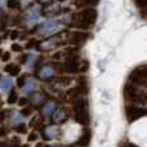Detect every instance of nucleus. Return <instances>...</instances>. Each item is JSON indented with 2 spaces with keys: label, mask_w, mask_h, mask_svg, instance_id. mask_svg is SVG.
<instances>
[{
  "label": "nucleus",
  "mask_w": 147,
  "mask_h": 147,
  "mask_svg": "<svg viewBox=\"0 0 147 147\" xmlns=\"http://www.w3.org/2000/svg\"><path fill=\"white\" fill-rule=\"evenodd\" d=\"M67 119H69V114H67V111L63 107H57V110L54 111V114L52 115V117H51L52 123L56 125L63 124V123L67 121Z\"/></svg>",
  "instance_id": "nucleus-14"
},
{
  "label": "nucleus",
  "mask_w": 147,
  "mask_h": 147,
  "mask_svg": "<svg viewBox=\"0 0 147 147\" xmlns=\"http://www.w3.org/2000/svg\"><path fill=\"white\" fill-rule=\"evenodd\" d=\"M90 140H92V132H90V129L85 128V129L81 132V134H80V137H79L76 145L86 147V146H89V143H90Z\"/></svg>",
  "instance_id": "nucleus-19"
},
{
  "label": "nucleus",
  "mask_w": 147,
  "mask_h": 147,
  "mask_svg": "<svg viewBox=\"0 0 147 147\" xmlns=\"http://www.w3.org/2000/svg\"><path fill=\"white\" fill-rule=\"evenodd\" d=\"M7 4H8L9 9H20L21 0H7Z\"/></svg>",
  "instance_id": "nucleus-28"
},
{
  "label": "nucleus",
  "mask_w": 147,
  "mask_h": 147,
  "mask_svg": "<svg viewBox=\"0 0 147 147\" xmlns=\"http://www.w3.org/2000/svg\"><path fill=\"white\" fill-rule=\"evenodd\" d=\"M41 16H44L43 9H40V8H38V7H31L30 9H27V14H26L25 18L28 22H38L41 18Z\"/></svg>",
  "instance_id": "nucleus-15"
},
{
  "label": "nucleus",
  "mask_w": 147,
  "mask_h": 147,
  "mask_svg": "<svg viewBox=\"0 0 147 147\" xmlns=\"http://www.w3.org/2000/svg\"><path fill=\"white\" fill-rule=\"evenodd\" d=\"M51 58L56 62H66V61H72V59H79L80 58V48L69 45L63 49L54 52Z\"/></svg>",
  "instance_id": "nucleus-7"
},
{
  "label": "nucleus",
  "mask_w": 147,
  "mask_h": 147,
  "mask_svg": "<svg viewBox=\"0 0 147 147\" xmlns=\"http://www.w3.org/2000/svg\"><path fill=\"white\" fill-rule=\"evenodd\" d=\"M98 18V12L96 8H83L78 12L72 13L69 16V23L70 27H75L78 30H89L92 28L97 22Z\"/></svg>",
  "instance_id": "nucleus-1"
},
{
  "label": "nucleus",
  "mask_w": 147,
  "mask_h": 147,
  "mask_svg": "<svg viewBox=\"0 0 147 147\" xmlns=\"http://www.w3.org/2000/svg\"><path fill=\"white\" fill-rule=\"evenodd\" d=\"M70 12V8L62 7V5H56V4H48L44 5L43 8V14L47 17H56V16H63L65 13Z\"/></svg>",
  "instance_id": "nucleus-12"
},
{
  "label": "nucleus",
  "mask_w": 147,
  "mask_h": 147,
  "mask_svg": "<svg viewBox=\"0 0 147 147\" xmlns=\"http://www.w3.org/2000/svg\"><path fill=\"white\" fill-rule=\"evenodd\" d=\"M63 38H65V43L66 45H72V47H79L86 43L90 38V34L88 31L84 30H66L63 32Z\"/></svg>",
  "instance_id": "nucleus-6"
},
{
  "label": "nucleus",
  "mask_w": 147,
  "mask_h": 147,
  "mask_svg": "<svg viewBox=\"0 0 147 147\" xmlns=\"http://www.w3.org/2000/svg\"><path fill=\"white\" fill-rule=\"evenodd\" d=\"M39 43H40V40L39 39H36V38H30V40H27V43H26V47L25 48L26 49H32V48H38V45H39Z\"/></svg>",
  "instance_id": "nucleus-27"
},
{
  "label": "nucleus",
  "mask_w": 147,
  "mask_h": 147,
  "mask_svg": "<svg viewBox=\"0 0 147 147\" xmlns=\"http://www.w3.org/2000/svg\"><path fill=\"white\" fill-rule=\"evenodd\" d=\"M57 110V105L54 101H47L45 103L41 106L40 112L43 117H52V115L54 114V111Z\"/></svg>",
  "instance_id": "nucleus-17"
},
{
  "label": "nucleus",
  "mask_w": 147,
  "mask_h": 147,
  "mask_svg": "<svg viewBox=\"0 0 147 147\" xmlns=\"http://www.w3.org/2000/svg\"><path fill=\"white\" fill-rule=\"evenodd\" d=\"M8 147H22V145H21V141L17 137H13L8 141Z\"/></svg>",
  "instance_id": "nucleus-29"
},
{
  "label": "nucleus",
  "mask_w": 147,
  "mask_h": 147,
  "mask_svg": "<svg viewBox=\"0 0 147 147\" xmlns=\"http://www.w3.org/2000/svg\"><path fill=\"white\" fill-rule=\"evenodd\" d=\"M124 97L128 102L133 105H146L147 103V94L143 89L138 85L128 81L124 85Z\"/></svg>",
  "instance_id": "nucleus-4"
},
{
  "label": "nucleus",
  "mask_w": 147,
  "mask_h": 147,
  "mask_svg": "<svg viewBox=\"0 0 147 147\" xmlns=\"http://www.w3.org/2000/svg\"><path fill=\"white\" fill-rule=\"evenodd\" d=\"M9 35H10L9 38L12 39V40H16L17 38H20V36L22 35V32H21L20 30H13V31H10V32H9Z\"/></svg>",
  "instance_id": "nucleus-33"
},
{
  "label": "nucleus",
  "mask_w": 147,
  "mask_h": 147,
  "mask_svg": "<svg viewBox=\"0 0 147 147\" xmlns=\"http://www.w3.org/2000/svg\"><path fill=\"white\" fill-rule=\"evenodd\" d=\"M26 80H27V76L26 75H20L18 76V79H17V85L20 86V88H22V86L25 85Z\"/></svg>",
  "instance_id": "nucleus-32"
},
{
  "label": "nucleus",
  "mask_w": 147,
  "mask_h": 147,
  "mask_svg": "<svg viewBox=\"0 0 147 147\" xmlns=\"http://www.w3.org/2000/svg\"><path fill=\"white\" fill-rule=\"evenodd\" d=\"M34 31L38 35H40L41 38L45 39L66 31V26H65V23H62L61 21L56 20V18H49V20L44 21L43 23H39Z\"/></svg>",
  "instance_id": "nucleus-3"
},
{
  "label": "nucleus",
  "mask_w": 147,
  "mask_h": 147,
  "mask_svg": "<svg viewBox=\"0 0 147 147\" xmlns=\"http://www.w3.org/2000/svg\"><path fill=\"white\" fill-rule=\"evenodd\" d=\"M23 115L22 112H18V111H12L10 112V115L8 116V119H9V123L13 125V127H16V125L18 124H22L23 123Z\"/></svg>",
  "instance_id": "nucleus-23"
},
{
  "label": "nucleus",
  "mask_w": 147,
  "mask_h": 147,
  "mask_svg": "<svg viewBox=\"0 0 147 147\" xmlns=\"http://www.w3.org/2000/svg\"><path fill=\"white\" fill-rule=\"evenodd\" d=\"M39 1H40L41 4H44V5H48V4H51V0H39Z\"/></svg>",
  "instance_id": "nucleus-38"
},
{
  "label": "nucleus",
  "mask_w": 147,
  "mask_h": 147,
  "mask_svg": "<svg viewBox=\"0 0 147 147\" xmlns=\"http://www.w3.org/2000/svg\"><path fill=\"white\" fill-rule=\"evenodd\" d=\"M1 92L3 93H10L13 90V80L10 76H3L1 78Z\"/></svg>",
  "instance_id": "nucleus-22"
},
{
  "label": "nucleus",
  "mask_w": 147,
  "mask_h": 147,
  "mask_svg": "<svg viewBox=\"0 0 147 147\" xmlns=\"http://www.w3.org/2000/svg\"><path fill=\"white\" fill-rule=\"evenodd\" d=\"M72 102L74 119L78 124L83 127H89L90 124V114H89V103L85 97H79Z\"/></svg>",
  "instance_id": "nucleus-2"
},
{
  "label": "nucleus",
  "mask_w": 147,
  "mask_h": 147,
  "mask_svg": "<svg viewBox=\"0 0 147 147\" xmlns=\"http://www.w3.org/2000/svg\"><path fill=\"white\" fill-rule=\"evenodd\" d=\"M4 70L9 74V76H18L21 72L20 65H16V63H8L7 66L4 67Z\"/></svg>",
  "instance_id": "nucleus-24"
},
{
  "label": "nucleus",
  "mask_w": 147,
  "mask_h": 147,
  "mask_svg": "<svg viewBox=\"0 0 147 147\" xmlns=\"http://www.w3.org/2000/svg\"><path fill=\"white\" fill-rule=\"evenodd\" d=\"M32 109H34V106H31V105L30 106H25L22 110H21V112H22V115L25 117H27V116H30V115L32 114Z\"/></svg>",
  "instance_id": "nucleus-31"
},
{
  "label": "nucleus",
  "mask_w": 147,
  "mask_h": 147,
  "mask_svg": "<svg viewBox=\"0 0 147 147\" xmlns=\"http://www.w3.org/2000/svg\"><path fill=\"white\" fill-rule=\"evenodd\" d=\"M10 59V53L9 52H4L3 53V57H1V61L3 62H8Z\"/></svg>",
  "instance_id": "nucleus-37"
},
{
  "label": "nucleus",
  "mask_w": 147,
  "mask_h": 147,
  "mask_svg": "<svg viewBox=\"0 0 147 147\" xmlns=\"http://www.w3.org/2000/svg\"><path fill=\"white\" fill-rule=\"evenodd\" d=\"M12 51L16 52V53H21V52L23 51V47L21 45V44H18V43H13L12 44Z\"/></svg>",
  "instance_id": "nucleus-34"
},
{
  "label": "nucleus",
  "mask_w": 147,
  "mask_h": 147,
  "mask_svg": "<svg viewBox=\"0 0 147 147\" xmlns=\"http://www.w3.org/2000/svg\"><path fill=\"white\" fill-rule=\"evenodd\" d=\"M35 147H45V145H44V143H36Z\"/></svg>",
  "instance_id": "nucleus-39"
},
{
  "label": "nucleus",
  "mask_w": 147,
  "mask_h": 147,
  "mask_svg": "<svg viewBox=\"0 0 147 147\" xmlns=\"http://www.w3.org/2000/svg\"><path fill=\"white\" fill-rule=\"evenodd\" d=\"M99 0H74V5L79 9L83 8H96V5L98 4Z\"/></svg>",
  "instance_id": "nucleus-21"
},
{
  "label": "nucleus",
  "mask_w": 147,
  "mask_h": 147,
  "mask_svg": "<svg viewBox=\"0 0 147 147\" xmlns=\"http://www.w3.org/2000/svg\"><path fill=\"white\" fill-rule=\"evenodd\" d=\"M74 81V78L71 76H58L53 80V86L54 88H67V86L71 85V83Z\"/></svg>",
  "instance_id": "nucleus-18"
},
{
  "label": "nucleus",
  "mask_w": 147,
  "mask_h": 147,
  "mask_svg": "<svg viewBox=\"0 0 147 147\" xmlns=\"http://www.w3.org/2000/svg\"><path fill=\"white\" fill-rule=\"evenodd\" d=\"M58 70L61 74H67V75L83 74L88 71V62L80 58L66 62H58Z\"/></svg>",
  "instance_id": "nucleus-5"
},
{
  "label": "nucleus",
  "mask_w": 147,
  "mask_h": 147,
  "mask_svg": "<svg viewBox=\"0 0 147 147\" xmlns=\"http://www.w3.org/2000/svg\"><path fill=\"white\" fill-rule=\"evenodd\" d=\"M18 105H21V106H26V105H30V98H20L18 99Z\"/></svg>",
  "instance_id": "nucleus-35"
},
{
  "label": "nucleus",
  "mask_w": 147,
  "mask_h": 147,
  "mask_svg": "<svg viewBox=\"0 0 147 147\" xmlns=\"http://www.w3.org/2000/svg\"><path fill=\"white\" fill-rule=\"evenodd\" d=\"M58 1H65V0H58Z\"/></svg>",
  "instance_id": "nucleus-41"
},
{
  "label": "nucleus",
  "mask_w": 147,
  "mask_h": 147,
  "mask_svg": "<svg viewBox=\"0 0 147 147\" xmlns=\"http://www.w3.org/2000/svg\"><path fill=\"white\" fill-rule=\"evenodd\" d=\"M145 116H147V107H140L133 103H129L125 106V117L128 119L129 123H133Z\"/></svg>",
  "instance_id": "nucleus-10"
},
{
  "label": "nucleus",
  "mask_w": 147,
  "mask_h": 147,
  "mask_svg": "<svg viewBox=\"0 0 147 147\" xmlns=\"http://www.w3.org/2000/svg\"><path fill=\"white\" fill-rule=\"evenodd\" d=\"M18 99H20V97H18V94H17V92L13 89L10 93H8V99H7V102L9 105H14V103H18Z\"/></svg>",
  "instance_id": "nucleus-26"
},
{
  "label": "nucleus",
  "mask_w": 147,
  "mask_h": 147,
  "mask_svg": "<svg viewBox=\"0 0 147 147\" xmlns=\"http://www.w3.org/2000/svg\"><path fill=\"white\" fill-rule=\"evenodd\" d=\"M89 92V83L88 79L85 76L79 79V81L76 83V85L71 86V88L67 90L66 97L70 99V101H74V99L79 98V97H85Z\"/></svg>",
  "instance_id": "nucleus-9"
},
{
  "label": "nucleus",
  "mask_w": 147,
  "mask_h": 147,
  "mask_svg": "<svg viewBox=\"0 0 147 147\" xmlns=\"http://www.w3.org/2000/svg\"><path fill=\"white\" fill-rule=\"evenodd\" d=\"M36 89H38V85H36V81L34 80V79H31V78H27V80H26V83H25V85L22 86V90H23V93H26V94H34L36 92Z\"/></svg>",
  "instance_id": "nucleus-20"
},
{
  "label": "nucleus",
  "mask_w": 147,
  "mask_h": 147,
  "mask_svg": "<svg viewBox=\"0 0 147 147\" xmlns=\"http://www.w3.org/2000/svg\"><path fill=\"white\" fill-rule=\"evenodd\" d=\"M58 62H51V63H44L40 65L39 69L36 70L35 75L39 80H43V81H51L56 79V75L58 72Z\"/></svg>",
  "instance_id": "nucleus-8"
},
{
  "label": "nucleus",
  "mask_w": 147,
  "mask_h": 147,
  "mask_svg": "<svg viewBox=\"0 0 147 147\" xmlns=\"http://www.w3.org/2000/svg\"><path fill=\"white\" fill-rule=\"evenodd\" d=\"M61 129L58 128V125L53 124V125H48V127H44L41 130V137L44 141H54L58 138Z\"/></svg>",
  "instance_id": "nucleus-13"
},
{
  "label": "nucleus",
  "mask_w": 147,
  "mask_h": 147,
  "mask_svg": "<svg viewBox=\"0 0 147 147\" xmlns=\"http://www.w3.org/2000/svg\"><path fill=\"white\" fill-rule=\"evenodd\" d=\"M69 147H83V146H79V145H75V146H69Z\"/></svg>",
  "instance_id": "nucleus-40"
},
{
  "label": "nucleus",
  "mask_w": 147,
  "mask_h": 147,
  "mask_svg": "<svg viewBox=\"0 0 147 147\" xmlns=\"http://www.w3.org/2000/svg\"><path fill=\"white\" fill-rule=\"evenodd\" d=\"M36 62H38V59H36L35 54H27V57H26V62H25V66L27 67V69H34V67L36 66Z\"/></svg>",
  "instance_id": "nucleus-25"
},
{
  "label": "nucleus",
  "mask_w": 147,
  "mask_h": 147,
  "mask_svg": "<svg viewBox=\"0 0 147 147\" xmlns=\"http://www.w3.org/2000/svg\"><path fill=\"white\" fill-rule=\"evenodd\" d=\"M47 102V96L43 92H35L30 96V105L34 107H40Z\"/></svg>",
  "instance_id": "nucleus-16"
},
{
  "label": "nucleus",
  "mask_w": 147,
  "mask_h": 147,
  "mask_svg": "<svg viewBox=\"0 0 147 147\" xmlns=\"http://www.w3.org/2000/svg\"><path fill=\"white\" fill-rule=\"evenodd\" d=\"M128 81L138 86H147V66H141L130 71Z\"/></svg>",
  "instance_id": "nucleus-11"
},
{
  "label": "nucleus",
  "mask_w": 147,
  "mask_h": 147,
  "mask_svg": "<svg viewBox=\"0 0 147 147\" xmlns=\"http://www.w3.org/2000/svg\"><path fill=\"white\" fill-rule=\"evenodd\" d=\"M14 130L17 133H20V134H25V133H27V127L25 125V123H22V124H18L14 127Z\"/></svg>",
  "instance_id": "nucleus-30"
},
{
  "label": "nucleus",
  "mask_w": 147,
  "mask_h": 147,
  "mask_svg": "<svg viewBox=\"0 0 147 147\" xmlns=\"http://www.w3.org/2000/svg\"><path fill=\"white\" fill-rule=\"evenodd\" d=\"M38 138H39V136H38V133H35V132H31L30 136H28V141H30V142H32V141H36Z\"/></svg>",
  "instance_id": "nucleus-36"
}]
</instances>
